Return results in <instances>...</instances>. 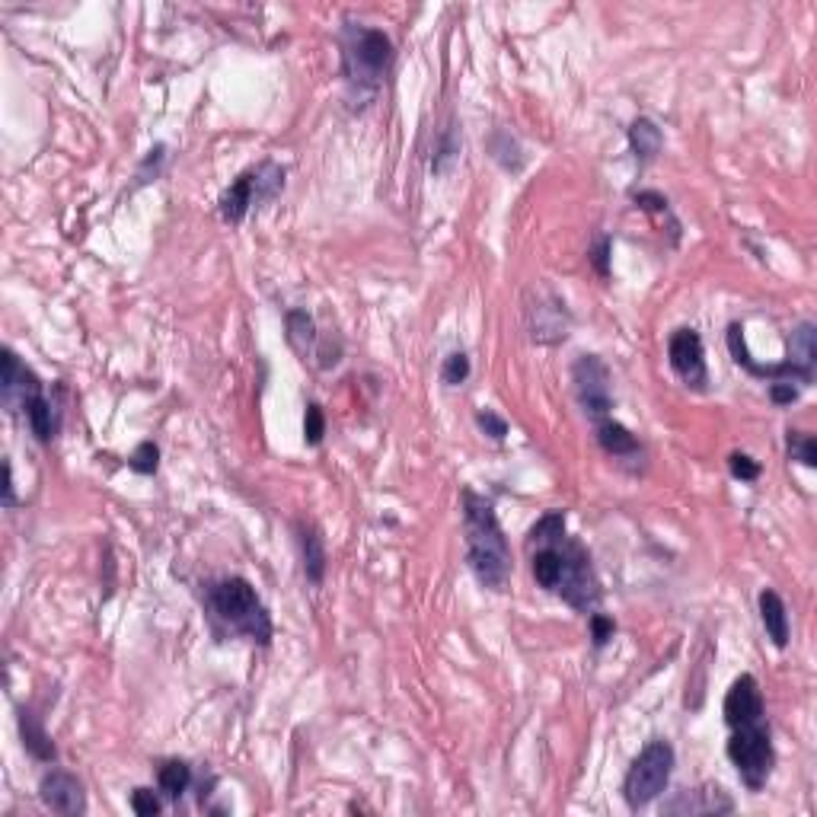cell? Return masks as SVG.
I'll list each match as a JSON object with an SVG mask.
<instances>
[{"mask_svg":"<svg viewBox=\"0 0 817 817\" xmlns=\"http://www.w3.org/2000/svg\"><path fill=\"white\" fill-rule=\"evenodd\" d=\"M463 533H466V562L476 581L489 591H508L511 581V549L505 530L495 518L489 498L476 492H463Z\"/></svg>","mask_w":817,"mask_h":817,"instance_id":"1","label":"cell"},{"mask_svg":"<svg viewBox=\"0 0 817 817\" xmlns=\"http://www.w3.org/2000/svg\"><path fill=\"white\" fill-rule=\"evenodd\" d=\"M205 607L211 620L230 629L233 636H243L256 645L272 642V616L262 607L253 585L246 578H221L211 581L205 591Z\"/></svg>","mask_w":817,"mask_h":817,"instance_id":"2","label":"cell"},{"mask_svg":"<svg viewBox=\"0 0 817 817\" xmlns=\"http://www.w3.org/2000/svg\"><path fill=\"white\" fill-rule=\"evenodd\" d=\"M393 64V42L387 32L364 23L342 26V77L358 96H371Z\"/></svg>","mask_w":817,"mask_h":817,"instance_id":"3","label":"cell"},{"mask_svg":"<svg viewBox=\"0 0 817 817\" xmlns=\"http://www.w3.org/2000/svg\"><path fill=\"white\" fill-rule=\"evenodd\" d=\"M674 773V747L668 741H648L642 754L632 760L629 773L623 779V798L632 811L652 805L655 798L668 789Z\"/></svg>","mask_w":817,"mask_h":817,"instance_id":"4","label":"cell"},{"mask_svg":"<svg viewBox=\"0 0 817 817\" xmlns=\"http://www.w3.org/2000/svg\"><path fill=\"white\" fill-rule=\"evenodd\" d=\"M553 594H559L572 610L585 613V616L594 613L600 604V581L594 575L588 549L575 537H569V533H565V540H562V565H559V578H556Z\"/></svg>","mask_w":817,"mask_h":817,"instance_id":"5","label":"cell"},{"mask_svg":"<svg viewBox=\"0 0 817 817\" xmlns=\"http://www.w3.org/2000/svg\"><path fill=\"white\" fill-rule=\"evenodd\" d=\"M728 760L738 766V776L744 779V786L750 792H760L766 786V779L773 773V741H770V725H741L731 728L728 738Z\"/></svg>","mask_w":817,"mask_h":817,"instance_id":"6","label":"cell"},{"mask_svg":"<svg viewBox=\"0 0 817 817\" xmlns=\"http://www.w3.org/2000/svg\"><path fill=\"white\" fill-rule=\"evenodd\" d=\"M281 189H285V170L278 163L265 160L256 170H246L243 176H237V182L221 195V218L227 224H240L249 208L265 202V198H275Z\"/></svg>","mask_w":817,"mask_h":817,"instance_id":"7","label":"cell"},{"mask_svg":"<svg viewBox=\"0 0 817 817\" xmlns=\"http://www.w3.org/2000/svg\"><path fill=\"white\" fill-rule=\"evenodd\" d=\"M572 383H575L578 406L585 409L588 419H594V422L607 419L610 409H613L607 364L600 361L597 355H581L575 361V368H572Z\"/></svg>","mask_w":817,"mask_h":817,"instance_id":"8","label":"cell"},{"mask_svg":"<svg viewBox=\"0 0 817 817\" xmlns=\"http://www.w3.org/2000/svg\"><path fill=\"white\" fill-rule=\"evenodd\" d=\"M668 358L674 374L687 383L690 390L703 393L709 387V371H706V352L703 339H699L696 329H677L668 342Z\"/></svg>","mask_w":817,"mask_h":817,"instance_id":"9","label":"cell"},{"mask_svg":"<svg viewBox=\"0 0 817 817\" xmlns=\"http://www.w3.org/2000/svg\"><path fill=\"white\" fill-rule=\"evenodd\" d=\"M725 722H728V728L766 722V706H763V693H760L757 677L741 674L735 683H731V690L725 693Z\"/></svg>","mask_w":817,"mask_h":817,"instance_id":"10","label":"cell"},{"mask_svg":"<svg viewBox=\"0 0 817 817\" xmlns=\"http://www.w3.org/2000/svg\"><path fill=\"white\" fill-rule=\"evenodd\" d=\"M39 798L48 811L64 814V817H77L87 811V795H83L80 779L64 773V770H52L45 773L39 782Z\"/></svg>","mask_w":817,"mask_h":817,"instance_id":"11","label":"cell"},{"mask_svg":"<svg viewBox=\"0 0 817 817\" xmlns=\"http://www.w3.org/2000/svg\"><path fill=\"white\" fill-rule=\"evenodd\" d=\"M735 802L722 786H699V789H683L671 802H664V814L674 817H699V814H731Z\"/></svg>","mask_w":817,"mask_h":817,"instance_id":"12","label":"cell"},{"mask_svg":"<svg viewBox=\"0 0 817 817\" xmlns=\"http://www.w3.org/2000/svg\"><path fill=\"white\" fill-rule=\"evenodd\" d=\"M39 390H42L39 377L32 374L26 364H20V358H16L7 348V352H4V374H0V396H4V406L10 412L23 409L26 399L36 396Z\"/></svg>","mask_w":817,"mask_h":817,"instance_id":"13","label":"cell"},{"mask_svg":"<svg viewBox=\"0 0 817 817\" xmlns=\"http://www.w3.org/2000/svg\"><path fill=\"white\" fill-rule=\"evenodd\" d=\"M760 623L766 629V636L776 648H786L789 645V613H786V604H782V597L776 591H760Z\"/></svg>","mask_w":817,"mask_h":817,"instance_id":"14","label":"cell"},{"mask_svg":"<svg viewBox=\"0 0 817 817\" xmlns=\"http://www.w3.org/2000/svg\"><path fill=\"white\" fill-rule=\"evenodd\" d=\"M597 441H600V447H604L610 457H620V460L642 457V444L636 441V435H632L626 425L613 422L610 415L597 422Z\"/></svg>","mask_w":817,"mask_h":817,"instance_id":"15","label":"cell"},{"mask_svg":"<svg viewBox=\"0 0 817 817\" xmlns=\"http://www.w3.org/2000/svg\"><path fill=\"white\" fill-rule=\"evenodd\" d=\"M297 546H300V559H304V575L313 585H320L326 575V543L316 533V527L310 524H297Z\"/></svg>","mask_w":817,"mask_h":817,"instance_id":"16","label":"cell"},{"mask_svg":"<svg viewBox=\"0 0 817 817\" xmlns=\"http://www.w3.org/2000/svg\"><path fill=\"white\" fill-rule=\"evenodd\" d=\"M795 371H802L814 383V364H817V329L814 323H798L789 339V358Z\"/></svg>","mask_w":817,"mask_h":817,"instance_id":"17","label":"cell"},{"mask_svg":"<svg viewBox=\"0 0 817 817\" xmlns=\"http://www.w3.org/2000/svg\"><path fill=\"white\" fill-rule=\"evenodd\" d=\"M629 147H632V154H636L639 163H652L661 154V147H664L661 128L652 119H636L629 125Z\"/></svg>","mask_w":817,"mask_h":817,"instance_id":"18","label":"cell"},{"mask_svg":"<svg viewBox=\"0 0 817 817\" xmlns=\"http://www.w3.org/2000/svg\"><path fill=\"white\" fill-rule=\"evenodd\" d=\"M20 735H23V747H26L36 760L52 763V760L58 757V750H55L52 738L45 735V728L39 725L36 715L26 712V709H20Z\"/></svg>","mask_w":817,"mask_h":817,"instance_id":"19","label":"cell"},{"mask_svg":"<svg viewBox=\"0 0 817 817\" xmlns=\"http://www.w3.org/2000/svg\"><path fill=\"white\" fill-rule=\"evenodd\" d=\"M23 412H26V422H29V428H32V435H36L42 444H48V441L55 438V431H58V425H55V409H52V403L45 399V393L29 396V399H26V406H23Z\"/></svg>","mask_w":817,"mask_h":817,"instance_id":"20","label":"cell"},{"mask_svg":"<svg viewBox=\"0 0 817 817\" xmlns=\"http://www.w3.org/2000/svg\"><path fill=\"white\" fill-rule=\"evenodd\" d=\"M285 326H288L291 348L307 361V355L313 352V345H316V323H313V316L307 310H288Z\"/></svg>","mask_w":817,"mask_h":817,"instance_id":"21","label":"cell"},{"mask_svg":"<svg viewBox=\"0 0 817 817\" xmlns=\"http://www.w3.org/2000/svg\"><path fill=\"white\" fill-rule=\"evenodd\" d=\"M157 786L166 798H182V792H189L192 786V766L186 760H166L157 770Z\"/></svg>","mask_w":817,"mask_h":817,"instance_id":"22","label":"cell"},{"mask_svg":"<svg viewBox=\"0 0 817 817\" xmlns=\"http://www.w3.org/2000/svg\"><path fill=\"white\" fill-rule=\"evenodd\" d=\"M786 450H789V460H798L802 466H817V441L805 431H786Z\"/></svg>","mask_w":817,"mask_h":817,"instance_id":"23","label":"cell"},{"mask_svg":"<svg viewBox=\"0 0 817 817\" xmlns=\"http://www.w3.org/2000/svg\"><path fill=\"white\" fill-rule=\"evenodd\" d=\"M128 466H131L135 473H141V476H154V473H157V466H160V447H157L154 441H141V444L135 447V454H131Z\"/></svg>","mask_w":817,"mask_h":817,"instance_id":"24","label":"cell"},{"mask_svg":"<svg viewBox=\"0 0 817 817\" xmlns=\"http://www.w3.org/2000/svg\"><path fill=\"white\" fill-rule=\"evenodd\" d=\"M466 377H470V358L463 352H450L441 364V380L447 387H460V383H466Z\"/></svg>","mask_w":817,"mask_h":817,"instance_id":"25","label":"cell"},{"mask_svg":"<svg viewBox=\"0 0 817 817\" xmlns=\"http://www.w3.org/2000/svg\"><path fill=\"white\" fill-rule=\"evenodd\" d=\"M323 435H326V415H323L320 406L310 403V406H307V415H304V441H307L310 447H316V444L323 441Z\"/></svg>","mask_w":817,"mask_h":817,"instance_id":"26","label":"cell"},{"mask_svg":"<svg viewBox=\"0 0 817 817\" xmlns=\"http://www.w3.org/2000/svg\"><path fill=\"white\" fill-rule=\"evenodd\" d=\"M728 470H731V476L741 479V482H757L760 479V463L754 457L741 454V450H735V454L728 457Z\"/></svg>","mask_w":817,"mask_h":817,"instance_id":"27","label":"cell"},{"mask_svg":"<svg viewBox=\"0 0 817 817\" xmlns=\"http://www.w3.org/2000/svg\"><path fill=\"white\" fill-rule=\"evenodd\" d=\"M476 425L486 431V435L492 438V441H505L508 438V422L502 419V415H495L492 409H482V412H476Z\"/></svg>","mask_w":817,"mask_h":817,"instance_id":"28","label":"cell"},{"mask_svg":"<svg viewBox=\"0 0 817 817\" xmlns=\"http://www.w3.org/2000/svg\"><path fill=\"white\" fill-rule=\"evenodd\" d=\"M588 626H591V639H594V648H604V645H607V642L613 639V632H616V623L610 620V616H604V613H591Z\"/></svg>","mask_w":817,"mask_h":817,"instance_id":"29","label":"cell"},{"mask_svg":"<svg viewBox=\"0 0 817 817\" xmlns=\"http://www.w3.org/2000/svg\"><path fill=\"white\" fill-rule=\"evenodd\" d=\"M131 808H135V814H141V817H154V814H160L163 805L150 789H135L131 792Z\"/></svg>","mask_w":817,"mask_h":817,"instance_id":"30","label":"cell"},{"mask_svg":"<svg viewBox=\"0 0 817 817\" xmlns=\"http://www.w3.org/2000/svg\"><path fill=\"white\" fill-rule=\"evenodd\" d=\"M798 390L802 387H795V383H770V399L776 406H792L798 399Z\"/></svg>","mask_w":817,"mask_h":817,"instance_id":"31","label":"cell"},{"mask_svg":"<svg viewBox=\"0 0 817 817\" xmlns=\"http://www.w3.org/2000/svg\"><path fill=\"white\" fill-rule=\"evenodd\" d=\"M636 205L642 211H658V214H668V198H661L658 192H639L636 195Z\"/></svg>","mask_w":817,"mask_h":817,"instance_id":"32","label":"cell"},{"mask_svg":"<svg viewBox=\"0 0 817 817\" xmlns=\"http://www.w3.org/2000/svg\"><path fill=\"white\" fill-rule=\"evenodd\" d=\"M607 256H610V237H600L597 249H594V269L597 275H610V265H607Z\"/></svg>","mask_w":817,"mask_h":817,"instance_id":"33","label":"cell"},{"mask_svg":"<svg viewBox=\"0 0 817 817\" xmlns=\"http://www.w3.org/2000/svg\"><path fill=\"white\" fill-rule=\"evenodd\" d=\"M4 476H7V479H4V505L13 508L16 498H13V466H10V460L4 463Z\"/></svg>","mask_w":817,"mask_h":817,"instance_id":"34","label":"cell"}]
</instances>
